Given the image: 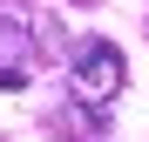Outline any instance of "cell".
Segmentation results:
<instances>
[{
  "label": "cell",
  "instance_id": "1",
  "mask_svg": "<svg viewBox=\"0 0 149 142\" xmlns=\"http://www.w3.org/2000/svg\"><path fill=\"white\" fill-rule=\"evenodd\" d=\"M122 81H129V61H122V47L115 41H81L68 54V88H74V102H88V108H109Z\"/></svg>",
  "mask_w": 149,
  "mask_h": 142
},
{
  "label": "cell",
  "instance_id": "2",
  "mask_svg": "<svg viewBox=\"0 0 149 142\" xmlns=\"http://www.w3.org/2000/svg\"><path fill=\"white\" fill-rule=\"evenodd\" d=\"M0 88H27V14L0 7Z\"/></svg>",
  "mask_w": 149,
  "mask_h": 142
}]
</instances>
